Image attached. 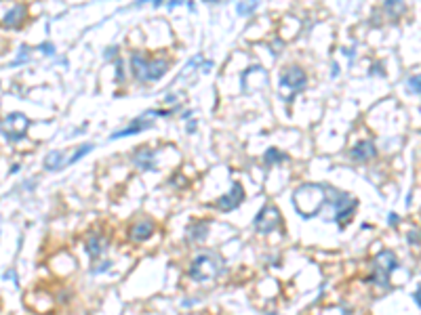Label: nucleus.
I'll list each match as a JSON object with an SVG mask.
<instances>
[{
  "label": "nucleus",
  "mask_w": 421,
  "mask_h": 315,
  "mask_svg": "<svg viewBox=\"0 0 421 315\" xmlns=\"http://www.w3.org/2000/svg\"><path fill=\"white\" fill-rule=\"evenodd\" d=\"M324 198H326V189L322 185H301L293 194V204L301 217L310 219L320 213Z\"/></svg>",
  "instance_id": "nucleus-1"
},
{
  "label": "nucleus",
  "mask_w": 421,
  "mask_h": 315,
  "mask_svg": "<svg viewBox=\"0 0 421 315\" xmlns=\"http://www.w3.org/2000/svg\"><path fill=\"white\" fill-rule=\"evenodd\" d=\"M169 59H144L139 52L131 57V69L137 80L142 82H156L169 72Z\"/></svg>",
  "instance_id": "nucleus-2"
},
{
  "label": "nucleus",
  "mask_w": 421,
  "mask_h": 315,
  "mask_svg": "<svg viewBox=\"0 0 421 315\" xmlns=\"http://www.w3.org/2000/svg\"><path fill=\"white\" fill-rule=\"evenodd\" d=\"M221 271H223V258L213 252H202L192 262L190 277L194 282H208V279H215Z\"/></svg>",
  "instance_id": "nucleus-3"
},
{
  "label": "nucleus",
  "mask_w": 421,
  "mask_h": 315,
  "mask_svg": "<svg viewBox=\"0 0 421 315\" xmlns=\"http://www.w3.org/2000/svg\"><path fill=\"white\" fill-rule=\"evenodd\" d=\"M373 265H375V271L366 277V282L375 284L379 288H388L390 286V273L398 267L396 254L392 250H383L373 258Z\"/></svg>",
  "instance_id": "nucleus-4"
},
{
  "label": "nucleus",
  "mask_w": 421,
  "mask_h": 315,
  "mask_svg": "<svg viewBox=\"0 0 421 315\" xmlns=\"http://www.w3.org/2000/svg\"><path fill=\"white\" fill-rule=\"evenodd\" d=\"M324 202H329V208H333L331 221H337V223H343L345 217L354 215L356 204H358L354 198H349L347 194H343V191H339V189H333V187L326 189Z\"/></svg>",
  "instance_id": "nucleus-5"
},
{
  "label": "nucleus",
  "mask_w": 421,
  "mask_h": 315,
  "mask_svg": "<svg viewBox=\"0 0 421 315\" xmlns=\"http://www.w3.org/2000/svg\"><path fill=\"white\" fill-rule=\"evenodd\" d=\"M308 86V76L301 67L291 65L289 69H285L283 76H280V97L285 101H289L293 95L301 93Z\"/></svg>",
  "instance_id": "nucleus-6"
},
{
  "label": "nucleus",
  "mask_w": 421,
  "mask_h": 315,
  "mask_svg": "<svg viewBox=\"0 0 421 315\" xmlns=\"http://www.w3.org/2000/svg\"><path fill=\"white\" fill-rule=\"evenodd\" d=\"M28 128H30V118L26 114H19V112L9 114L3 122H0V133H3V137L9 143L21 141L28 133Z\"/></svg>",
  "instance_id": "nucleus-7"
},
{
  "label": "nucleus",
  "mask_w": 421,
  "mask_h": 315,
  "mask_svg": "<svg viewBox=\"0 0 421 315\" xmlns=\"http://www.w3.org/2000/svg\"><path fill=\"white\" fill-rule=\"evenodd\" d=\"M280 223H283V217H280V210L276 208V206H272V204H268V206H263L259 213H257V217H255V229L259 231V233H270V231H274V229H278L280 227Z\"/></svg>",
  "instance_id": "nucleus-8"
},
{
  "label": "nucleus",
  "mask_w": 421,
  "mask_h": 315,
  "mask_svg": "<svg viewBox=\"0 0 421 315\" xmlns=\"http://www.w3.org/2000/svg\"><path fill=\"white\" fill-rule=\"evenodd\" d=\"M242 200H244V189H242L240 183H234L232 189L215 202V206H217L219 210H223V213H230V210H236V208L242 204Z\"/></svg>",
  "instance_id": "nucleus-9"
},
{
  "label": "nucleus",
  "mask_w": 421,
  "mask_h": 315,
  "mask_svg": "<svg viewBox=\"0 0 421 315\" xmlns=\"http://www.w3.org/2000/svg\"><path fill=\"white\" fill-rule=\"evenodd\" d=\"M377 155V147L373 141H358L352 149H349V158L356 162H366V160H373Z\"/></svg>",
  "instance_id": "nucleus-10"
},
{
  "label": "nucleus",
  "mask_w": 421,
  "mask_h": 315,
  "mask_svg": "<svg viewBox=\"0 0 421 315\" xmlns=\"http://www.w3.org/2000/svg\"><path fill=\"white\" fill-rule=\"evenodd\" d=\"M133 164L139 168V170H154L156 168V151L152 149H139L137 153H133Z\"/></svg>",
  "instance_id": "nucleus-11"
},
{
  "label": "nucleus",
  "mask_w": 421,
  "mask_h": 315,
  "mask_svg": "<svg viewBox=\"0 0 421 315\" xmlns=\"http://www.w3.org/2000/svg\"><path fill=\"white\" fill-rule=\"evenodd\" d=\"M152 126H154L152 122H148V120H144V118H139V120L131 122V124H129L127 128L112 133L110 139H112V141H116V139H120V137H131V135H137V133H142V130H148V128H152Z\"/></svg>",
  "instance_id": "nucleus-12"
},
{
  "label": "nucleus",
  "mask_w": 421,
  "mask_h": 315,
  "mask_svg": "<svg viewBox=\"0 0 421 315\" xmlns=\"http://www.w3.org/2000/svg\"><path fill=\"white\" fill-rule=\"evenodd\" d=\"M154 233V223L152 221H139L131 227V240L133 242H146Z\"/></svg>",
  "instance_id": "nucleus-13"
},
{
  "label": "nucleus",
  "mask_w": 421,
  "mask_h": 315,
  "mask_svg": "<svg viewBox=\"0 0 421 315\" xmlns=\"http://www.w3.org/2000/svg\"><path fill=\"white\" fill-rule=\"evenodd\" d=\"M24 21H26V7L17 5L7 13V17L3 19V25L5 28H21Z\"/></svg>",
  "instance_id": "nucleus-14"
},
{
  "label": "nucleus",
  "mask_w": 421,
  "mask_h": 315,
  "mask_svg": "<svg viewBox=\"0 0 421 315\" xmlns=\"http://www.w3.org/2000/svg\"><path fill=\"white\" fill-rule=\"evenodd\" d=\"M110 246V242L105 240L103 235H93L89 242H86V252H89V256L93 258V260H97V256Z\"/></svg>",
  "instance_id": "nucleus-15"
},
{
  "label": "nucleus",
  "mask_w": 421,
  "mask_h": 315,
  "mask_svg": "<svg viewBox=\"0 0 421 315\" xmlns=\"http://www.w3.org/2000/svg\"><path fill=\"white\" fill-rule=\"evenodd\" d=\"M383 11H385V15H388L392 21H396L398 17L407 11L405 0H385V3H383Z\"/></svg>",
  "instance_id": "nucleus-16"
},
{
  "label": "nucleus",
  "mask_w": 421,
  "mask_h": 315,
  "mask_svg": "<svg viewBox=\"0 0 421 315\" xmlns=\"http://www.w3.org/2000/svg\"><path fill=\"white\" fill-rule=\"evenodd\" d=\"M206 233H208V223H196L188 229V240H190V244H200V242H204Z\"/></svg>",
  "instance_id": "nucleus-17"
},
{
  "label": "nucleus",
  "mask_w": 421,
  "mask_h": 315,
  "mask_svg": "<svg viewBox=\"0 0 421 315\" xmlns=\"http://www.w3.org/2000/svg\"><path fill=\"white\" fill-rule=\"evenodd\" d=\"M42 166H44V170H59V168H63L65 166V160H63V153L61 151H51L46 158H44V162H42Z\"/></svg>",
  "instance_id": "nucleus-18"
},
{
  "label": "nucleus",
  "mask_w": 421,
  "mask_h": 315,
  "mask_svg": "<svg viewBox=\"0 0 421 315\" xmlns=\"http://www.w3.org/2000/svg\"><path fill=\"white\" fill-rule=\"evenodd\" d=\"M285 153L283 151H278L276 147H270L268 151H266V155H263V160H266V164H280V162H283L285 160Z\"/></svg>",
  "instance_id": "nucleus-19"
},
{
  "label": "nucleus",
  "mask_w": 421,
  "mask_h": 315,
  "mask_svg": "<svg viewBox=\"0 0 421 315\" xmlns=\"http://www.w3.org/2000/svg\"><path fill=\"white\" fill-rule=\"evenodd\" d=\"M28 61H30V48H28L26 44H21V46H19V52H17V59H13L9 65H11V67H17V65L28 63Z\"/></svg>",
  "instance_id": "nucleus-20"
},
{
  "label": "nucleus",
  "mask_w": 421,
  "mask_h": 315,
  "mask_svg": "<svg viewBox=\"0 0 421 315\" xmlns=\"http://www.w3.org/2000/svg\"><path fill=\"white\" fill-rule=\"evenodd\" d=\"M257 5H259V0H244V3H238V15H251L255 9H257Z\"/></svg>",
  "instance_id": "nucleus-21"
},
{
  "label": "nucleus",
  "mask_w": 421,
  "mask_h": 315,
  "mask_svg": "<svg viewBox=\"0 0 421 315\" xmlns=\"http://www.w3.org/2000/svg\"><path fill=\"white\" fill-rule=\"evenodd\" d=\"M89 151H93V145H91V143H86V145H82V147H80L78 151H74V155H72V158H69V160L65 162V166H67V164H74V162H78V160H80V158H82V155H86V153H89Z\"/></svg>",
  "instance_id": "nucleus-22"
},
{
  "label": "nucleus",
  "mask_w": 421,
  "mask_h": 315,
  "mask_svg": "<svg viewBox=\"0 0 421 315\" xmlns=\"http://www.w3.org/2000/svg\"><path fill=\"white\" fill-rule=\"evenodd\" d=\"M407 84H409V89H411V93H415V95H419V76H417V74H413V76H409V80H407Z\"/></svg>",
  "instance_id": "nucleus-23"
},
{
  "label": "nucleus",
  "mask_w": 421,
  "mask_h": 315,
  "mask_svg": "<svg viewBox=\"0 0 421 315\" xmlns=\"http://www.w3.org/2000/svg\"><path fill=\"white\" fill-rule=\"evenodd\" d=\"M38 48L42 50V55H46V57H53V55H55V46H53L51 42H42Z\"/></svg>",
  "instance_id": "nucleus-24"
},
{
  "label": "nucleus",
  "mask_w": 421,
  "mask_h": 315,
  "mask_svg": "<svg viewBox=\"0 0 421 315\" xmlns=\"http://www.w3.org/2000/svg\"><path fill=\"white\" fill-rule=\"evenodd\" d=\"M409 244H415V246L419 244V231H417V229H415V231H409Z\"/></svg>",
  "instance_id": "nucleus-25"
},
{
  "label": "nucleus",
  "mask_w": 421,
  "mask_h": 315,
  "mask_svg": "<svg viewBox=\"0 0 421 315\" xmlns=\"http://www.w3.org/2000/svg\"><path fill=\"white\" fill-rule=\"evenodd\" d=\"M110 265H112V262H110V260H105V262H101L99 267H95V269H93V273H101V271H105V269H108Z\"/></svg>",
  "instance_id": "nucleus-26"
},
{
  "label": "nucleus",
  "mask_w": 421,
  "mask_h": 315,
  "mask_svg": "<svg viewBox=\"0 0 421 315\" xmlns=\"http://www.w3.org/2000/svg\"><path fill=\"white\" fill-rule=\"evenodd\" d=\"M116 50H118V46H110V48H105V59H114L112 55H116Z\"/></svg>",
  "instance_id": "nucleus-27"
},
{
  "label": "nucleus",
  "mask_w": 421,
  "mask_h": 315,
  "mask_svg": "<svg viewBox=\"0 0 421 315\" xmlns=\"http://www.w3.org/2000/svg\"><path fill=\"white\" fill-rule=\"evenodd\" d=\"M116 72H118V80H122V78H125V74H122V61H118V67H116Z\"/></svg>",
  "instance_id": "nucleus-28"
},
{
  "label": "nucleus",
  "mask_w": 421,
  "mask_h": 315,
  "mask_svg": "<svg viewBox=\"0 0 421 315\" xmlns=\"http://www.w3.org/2000/svg\"><path fill=\"white\" fill-rule=\"evenodd\" d=\"M181 3H183V0H169V9H175V7L181 5Z\"/></svg>",
  "instance_id": "nucleus-29"
},
{
  "label": "nucleus",
  "mask_w": 421,
  "mask_h": 315,
  "mask_svg": "<svg viewBox=\"0 0 421 315\" xmlns=\"http://www.w3.org/2000/svg\"><path fill=\"white\" fill-rule=\"evenodd\" d=\"M196 130V122H190L188 124V133H194Z\"/></svg>",
  "instance_id": "nucleus-30"
},
{
  "label": "nucleus",
  "mask_w": 421,
  "mask_h": 315,
  "mask_svg": "<svg viewBox=\"0 0 421 315\" xmlns=\"http://www.w3.org/2000/svg\"><path fill=\"white\" fill-rule=\"evenodd\" d=\"M398 221H400V217H398V215H390V223H392V225H396Z\"/></svg>",
  "instance_id": "nucleus-31"
},
{
  "label": "nucleus",
  "mask_w": 421,
  "mask_h": 315,
  "mask_svg": "<svg viewBox=\"0 0 421 315\" xmlns=\"http://www.w3.org/2000/svg\"><path fill=\"white\" fill-rule=\"evenodd\" d=\"M413 299H415V305L419 307V305H421V303H419V290H415V294H413Z\"/></svg>",
  "instance_id": "nucleus-32"
},
{
  "label": "nucleus",
  "mask_w": 421,
  "mask_h": 315,
  "mask_svg": "<svg viewBox=\"0 0 421 315\" xmlns=\"http://www.w3.org/2000/svg\"><path fill=\"white\" fill-rule=\"evenodd\" d=\"M204 3H211V5H219V3H223V0H204Z\"/></svg>",
  "instance_id": "nucleus-33"
},
{
  "label": "nucleus",
  "mask_w": 421,
  "mask_h": 315,
  "mask_svg": "<svg viewBox=\"0 0 421 315\" xmlns=\"http://www.w3.org/2000/svg\"><path fill=\"white\" fill-rule=\"evenodd\" d=\"M152 3H154V7H160V5H162V0H152Z\"/></svg>",
  "instance_id": "nucleus-34"
},
{
  "label": "nucleus",
  "mask_w": 421,
  "mask_h": 315,
  "mask_svg": "<svg viewBox=\"0 0 421 315\" xmlns=\"http://www.w3.org/2000/svg\"><path fill=\"white\" fill-rule=\"evenodd\" d=\"M268 315H278V313H268Z\"/></svg>",
  "instance_id": "nucleus-35"
}]
</instances>
